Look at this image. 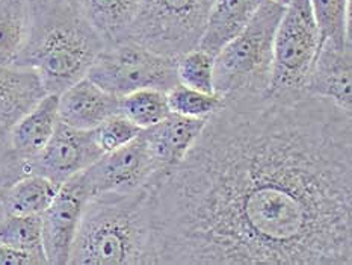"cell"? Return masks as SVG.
Returning <instances> with one entry per match:
<instances>
[{"instance_id": "11", "label": "cell", "mask_w": 352, "mask_h": 265, "mask_svg": "<svg viewBox=\"0 0 352 265\" xmlns=\"http://www.w3.org/2000/svg\"><path fill=\"white\" fill-rule=\"evenodd\" d=\"M304 91L352 112V43L325 41L320 45Z\"/></svg>"}, {"instance_id": "18", "label": "cell", "mask_w": 352, "mask_h": 265, "mask_svg": "<svg viewBox=\"0 0 352 265\" xmlns=\"http://www.w3.org/2000/svg\"><path fill=\"white\" fill-rule=\"evenodd\" d=\"M59 185L41 174L28 173L8 189L3 211L10 215H41L55 199Z\"/></svg>"}, {"instance_id": "7", "label": "cell", "mask_w": 352, "mask_h": 265, "mask_svg": "<svg viewBox=\"0 0 352 265\" xmlns=\"http://www.w3.org/2000/svg\"><path fill=\"white\" fill-rule=\"evenodd\" d=\"M87 78L117 97L145 88L168 93L179 83L175 58L159 55L129 40L106 45Z\"/></svg>"}, {"instance_id": "28", "label": "cell", "mask_w": 352, "mask_h": 265, "mask_svg": "<svg viewBox=\"0 0 352 265\" xmlns=\"http://www.w3.org/2000/svg\"><path fill=\"white\" fill-rule=\"evenodd\" d=\"M274 2L281 3V5H287V3H289V0H274Z\"/></svg>"}, {"instance_id": "27", "label": "cell", "mask_w": 352, "mask_h": 265, "mask_svg": "<svg viewBox=\"0 0 352 265\" xmlns=\"http://www.w3.org/2000/svg\"><path fill=\"white\" fill-rule=\"evenodd\" d=\"M0 265H45V262L32 253L0 242Z\"/></svg>"}, {"instance_id": "8", "label": "cell", "mask_w": 352, "mask_h": 265, "mask_svg": "<svg viewBox=\"0 0 352 265\" xmlns=\"http://www.w3.org/2000/svg\"><path fill=\"white\" fill-rule=\"evenodd\" d=\"M80 174L91 197L142 187L153 188L157 182L156 167L142 132L132 142L98 158Z\"/></svg>"}, {"instance_id": "14", "label": "cell", "mask_w": 352, "mask_h": 265, "mask_svg": "<svg viewBox=\"0 0 352 265\" xmlns=\"http://www.w3.org/2000/svg\"><path fill=\"white\" fill-rule=\"evenodd\" d=\"M41 76L25 65H0V129L11 127L47 96Z\"/></svg>"}, {"instance_id": "13", "label": "cell", "mask_w": 352, "mask_h": 265, "mask_svg": "<svg viewBox=\"0 0 352 265\" xmlns=\"http://www.w3.org/2000/svg\"><path fill=\"white\" fill-rule=\"evenodd\" d=\"M59 121L80 131H93L120 112V97L104 91L87 76L59 94Z\"/></svg>"}, {"instance_id": "10", "label": "cell", "mask_w": 352, "mask_h": 265, "mask_svg": "<svg viewBox=\"0 0 352 265\" xmlns=\"http://www.w3.org/2000/svg\"><path fill=\"white\" fill-rule=\"evenodd\" d=\"M103 155L93 131H80L59 121L49 142L26 162V167L28 173L41 174L60 187Z\"/></svg>"}, {"instance_id": "9", "label": "cell", "mask_w": 352, "mask_h": 265, "mask_svg": "<svg viewBox=\"0 0 352 265\" xmlns=\"http://www.w3.org/2000/svg\"><path fill=\"white\" fill-rule=\"evenodd\" d=\"M89 199V191L79 173L59 187L50 206L41 214L43 248L47 264L70 262L73 242Z\"/></svg>"}, {"instance_id": "24", "label": "cell", "mask_w": 352, "mask_h": 265, "mask_svg": "<svg viewBox=\"0 0 352 265\" xmlns=\"http://www.w3.org/2000/svg\"><path fill=\"white\" fill-rule=\"evenodd\" d=\"M166 98L171 112L192 118H209L223 105L221 96L201 93L182 83L168 91Z\"/></svg>"}, {"instance_id": "16", "label": "cell", "mask_w": 352, "mask_h": 265, "mask_svg": "<svg viewBox=\"0 0 352 265\" xmlns=\"http://www.w3.org/2000/svg\"><path fill=\"white\" fill-rule=\"evenodd\" d=\"M263 0H212L198 49L215 58L247 26Z\"/></svg>"}, {"instance_id": "4", "label": "cell", "mask_w": 352, "mask_h": 265, "mask_svg": "<svg viewBox=\"0 0 352 265\" xmlns=\"http://www.w3.org/2000/svg\"><path fill=\"white\" fill-rule=\"evenodd\" d=\"M285 6L263 0L239 34L213 61V89L221 97L265 94L271 82L274 38Z\"/></svg>"}, {"instance_id": "1", "label": "cell", "mask_w": 352, "mask_h": 265, "mask_svg": "<svg viewBox=\"0 0 352 265\" xmlns=\"http://www.w3.org/2000/svg\"><path fill=\"white\" fill-rule=\"evenodd\" d=\"M155 265H352V112L234 94L151 188Z\"/></svg>"}, {"instance_id": "3", "label": "cell", "mask_w": 352, "mask_h": 265, "mask_svg": "<svg viewBox=\"0 0 352 265\" xmlns=\"http://www.w3.org/2000/svg\"><path fill=\"white\" fill-rule=\"evenodd\" d=\"M150 187L93 195L87 202L68 265H155Z\"/></svg>"}, {"instance_id": "5", "label": "cell", "mask_w": 352, "mask_h": 265, "mask_svg": "<svg viewBox=\"0 0 352 265\" xmlns=\"http://www.w3.org/2000/svg\"><path fill=\"white\" fill-rule=\"evenodd\" d=\"M212 0H141L126 40L177 58L198 47Z\"/></svg>"}, {"instance_id": "2", "label": "cell", "mask_w": 352, "mask_h": 265, "mask_svg": "<svg viewBox=\"0 0 352 265\" xmlns=\"http://www.w3.org/2000/svg\"><path fill=\"white\" fill-rule=\"evenodd\" d=\"M28 38L14 64L41 76L47 93L60 94L85 78L106 43L76 0H29Z\"/></svg>"}, {"instance_id": "25", "label": "cell", "mask_w": 352, "mask_h": 265, "mask_svg": "<svg viewBox=\"0 0 352 265\" xmlns=\"http://www.w3.org/2000/svg\"><path fill=\"white\" fill-rule=\"evenodd\" d=\"M93 132L98 147L103 150V153H108V151L117 150L136 140L141 135L142 129L118 112L104 120L100 126L93 129Z\"/></svg>"}, {"instance_id": "6", "label": "cell", "mask_w": 352, "mask_h": 265, "mask_svg": "<svg viewBox=\"0 0 352 265\" xmlns=\"http://www.w3.org/2000/svg\"><path fill=\"white\" fill-rule=\"evenodd\" d=\"M319 29L310 0H289L274 38L271 82L266 94L274 97L305 94V83L319 52Z\"/></svg>"}, {"instance_id": "20", "label": "cell", "mask_w": 352, "mask_h": 265, "mask_svg": "<svg viewBox=\"0 0 352 265\" xmlns=\"http://www.w3.org/2000/svg\"><path fill=\"white\" fill-rule=\"evenodd\" d=\"M120 112L145 131L160 123L171 111L165 91L145 88L120 97Z\"/></svg>"}, {"instance_id": "21", "label": "cell", "mask_w": 352, "mask_h": 265, "mask_svg": "<svg viewBox=\"0 0 352 265\" xmlns=\"http://www.w3.org/2000/svg\"><path fill=\"white\" fill-rule=\"evenodd\" d=\"M310 6L319 29V49L325 41L352 43L351 0H310Z\"/></svg>"}, {"instance_id": "22", "label": "cell", "mask_w": 352, "mask_h": 265, "mask_svg": "<svg viewBox=\"0 0 352 265\" xmlns=\"http://www.w3.org/2000/svg\"><path fill=\"white\" fill-rule=\"evenodd\" d=\"M0 242L29 252L47 265L41 233V215H10L0 218Z\"/></svg>"}, {"instance_id": "19", "label": "cell", "mask_w": 352, "mask_h": 265, "mask_svg": "<svg viewBox=\"0 0 352 265\" xmlns=\"http://www.w3.org/2000/svg\"><path fill=\"white\" fill-rule=\"evenodd\" d=\"M29 0H0V65L14 64L29 32Z\"/></svg>"}, {"instance_id": "12", "label": "cell", "mask_w": 352, "mask_h": 265, "mask_svg": "<svg viewBox=\"0 0 352 265\" xmlns=\"http://www.w3.org/2000/svg\"><path fill=\"white\" fill-rule=\"evenodd\" d=\"M206 120L208 118H192L170 112L160 123L142 131L156 167L157 182L183 161L203 131Z\"/></svg>"}, {"instance_id": "17", "label": "cell", "mask_w": 352, "mask_h": 265, "mask_svg": "<svg viewBox=\"0 0 352 265\" xmlns=\"http://www.w3.org/2000/svg\"><path fill=\"white\" fill-rule=\"evenodd\" d=\"M141 0H76L106 45L126 40Z\"/></svg>"}, {"instance_id": "23", "label": "cell", "mask_w": 352, "mask_h": 265, "mask_svg": "<svg viewBox=\"0 0 352 265\" xmlns=\"http://www.w3.org/2000/svg\"><path fill=\"white\" fill-rule=\"evenodd\" d=\"M213 61L215 58L198 47L177 56L175 72L179 83L201 93L213 94Z\"/></svg>"}, {"instance_id": "26", "label": "cell", "mask_w": 352, "mask_h": 265, "mask_svg": "<svg viewBox=\"0 0 352 265\" xmlns=\"http://www.w3.org/2000/svg\"><path fill=\"white\" fill-rule=\"evenodd\" d=\"M28 174L26 162L11 147L10 131L0 129V218L5 215L3 199L15 182Z\"/></svg>"}, {"instance_id": "15", "label": "cell", "mask_w": 352, "mask_h": 265, "mask_svg": "<svg viewBox=\"0 0 352 265\" xmlns=\"http://www.w3.org/2000/svg\"><path fill=\"white\" fill-rule=\"evenodd\" d=\"M59 94L49 93L10 131L12 150L28 162L44 149L59 123Z\"/></svg>"}]
</instances>
